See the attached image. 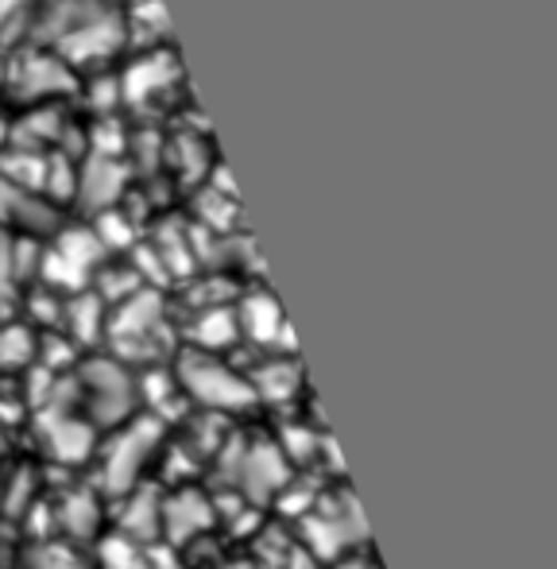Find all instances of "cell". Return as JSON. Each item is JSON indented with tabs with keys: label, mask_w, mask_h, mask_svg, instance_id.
Segmentation results:
<instances>
[{
	"label": "cell",
	"mask_w": 557,
	"mask_h": 569,
	"mask_svg": "<svg viewBox=\"0 0 557 569\" xmlns=\"http://www.w3.org/2000/svg\"><path fill=\"white\" fill-rule=\"evenodd\" d=\"M174 380H179L182 399L205 407L210 415H241L256 407V396L249 388V376L233 365V360L217 357V352H202L182 345L174 357Z\"/></svg>",
	"instance_id": "6da1fadb"
},
{
	"label": "cell",
	"mask_w": 557,
	"mask_h": 569,
	"mask_svg": "<svg viewBox=\"0 0 557 569\" xmlns=\"http://www.w3.org/2000/svg\"><path fill=\"white\" fill-rule=\"evenodd\" d=\"M159 446H163V419L155 415H132L121 427H113V438L101 450V488L109 496H124L129 488H136Z\"/></svg>",
	"instance_id": "7a4b0ae2"
},
{
	"label": "cell",
	"mask_w": 557,
	"mask_h": 569,
	"mask_svg": "<svg viewBox=\"0 0 557 569\" xmlns=\"http://www.w3.org/2000/svg\"><path fill=\"white\" fill-rule=\"evenodd\" d=\"M78 388L85 396V407H90V422L93 427H121L124 419L136 415L140 391L136 380H132L129 365H121L117 357H90L78 372Z\"/></svg>",
	"instance_id": "3957f363"
},
{
	"label": "cell",
	"mask_w": 557,
	"mask_h": 569,
	"mask_svg": "<svg viewBox=\"0 0 557 569\" xmlns=\"http://www.w3.org/2000/svg\"><path fill=\"white\" fill-rule=\"evenodd\" d=\"M0 90L12 93L20 106H51L78 90V70H70L51 47H36V51L28 47L12 62H4Z\"/></svg>",
	"instance_id": "277c9868"
},
{
	"label": "cell",
	"mask_w": 557,
	"mask_h": 569,
	"mask_svg": "<svg viewBox=\"0 0 557 569\" xmlns=\"http://www.w3.org/2000/svg\"><path fill=\"white\" fill-rule=\"evenodd\" d=\"M325 503L330 508H310L302 516V539L322 562H337L341 555L361 550L368 542V527H364L361 503H356V496L348 488Z\"/></svg>",
	"instance_id": "5b68a950"
},
{
	"label": "cell",
	"mask_w": 557,
	"mask_h": 569,
	"mask_svg": "<svg viewBox=\"0 0 557 569\" xmlns=\"http://www.w3.org/2000/svg\"><path fill=\"white\" fill-rule=\"evenodd\" d=\"M233 315L241 326V341H252L264 352H283V357H298V345H294V330L286 322L283 307L272 291L264 287H249L233 299Z\"/></svg>",
	"instance_id": "8992f818"
},
{
	"label": "cell",
	"mask_w": 557,
	"mask_h": 569,
	"mask_svg": "<svg viewBox=\"0 0 557 569\" xmlns=\"http://www.w3.org/2000/svg\"><path fill=\"white\" fill-rule=\"evenodd\" d=\"M291 480H294L291 461H286L272 438H256L252 446H244L241 465H236V488H241L256 508L272 503Z\"/></svg>",
	"instance_id": "52a82bcc"
},
{
	"label": "cell",
	"mask_w": 557,
	"mask_h": 569,
	"mask_svg": "<svg viewBox=\"0 0 557 569\" xmlns=\"http://www.w3.org/2000/svg\"><path fill=\"white\" fill-rule=\"evenodd\" d=\"M121 82V101L124 106H148L155 93L171 90L179 82V54L171 47H155V51L132 59L129 67L117 74Z\"/></svg>",
	"instance_id": "ba28073f"
},
{
	"label": "cell",
	"mask_w": 557,
	"mask_h": 569,
	"mask_svg": "<svg viewBox=\"0 0 557 569\" xmlns=\"http://www.w3.org/2000/svg\"><path fill=\"white\" fill-rule=\"evenodd\" d=\"M124 163L121 159H109V156H90L82 167H78V190H74V202L82 206L85 213H101V210H113L124 194Z\"/></svg>",
	"instance_id": "9c48e42d"
},
{
	"label": "cell",
	"mask_w": 557,
	"mask_h": 569,
	"mask_svg": "<svg viewBox=\"0 0 557 569\" xmlns=\"http://www.w3.org/2000/svg\"><path fill=\"white\" fill-rule=\"evenodd\" d=\"M43 442L47 453L62 465L90 461L98 453V427L90 419H78L74 411H51L43 419Z\"/></svg>",
	"instance_id": "30bf717a"
},
{
	"label": "cell",
	"mask_w": 557,
	"mask_h": 569,
	"mask_svg": "<svg viewBox=\"0 0 557 569\" xmlns=\"http://www.w3.org/2000/svg\"><path fill=\"white\" fill-rule=\"evenodd\" d=\"M213 519H217V511H213L210 496H202L198 488H179L159 508V535H171L174 542H190L210 531Z\"/></svg>",
	"instance_id": "8fae6325"
},
{
	"label": "cell",
	"mask_w": 557,
	"mask_h": 569,
	"mask_svg": "<svg viewBox=\"0 0 557 569\" xmlns=\"http://www.w3.org/2000/svg\"><path fill=\"white\" fill-rule=\"evenodd\" d=\"M182 338H186L190 349L217 352V357H225L233 345H241V326H236L233 302L194 310V315H190V322L182 326Z\"/></svg>",
	"instance_id": "7c38bea8"
},
{
	"label": "cell",
	"mask_w": 557,
	"mask_h": 569,
	"mask_svg": "<svg viewBox=\"0 0 557 569\" xmlns=\"http://www.w3.org/2000/svg\"><path fill=\"white\" fill-rule=\"evenodd\" d=\"M59 221V206H51L43 194H28V190L12 187L8 179H0V226L8 232H39L54 229Z\"/></svg>",
	"instance_id": "4fadbf2b"
},
{
	"label": "cell",
	"mask_w": 557,
	"mask_h": 569,
	"mask_svg": "<svg viewBox=\"0 0 557 569\" xmlns=\"http://www.w3.org/2000/svg\"><path fill=\"white\" fill-rule=\"evenodd\" d=\"M249 388L256 403H291L302 391V368L298 357H283V352H267L256 368H249Z\"/></svg>",
	"instance_id": "5bb4252c"
},
{
	"label": "cell",
	"mask_w": 557,
	"mask_h": 569,
	"mask_svg": "<svg viewBox=\"0 0 557 569\" xmlns=\"http://www.w3.org/2000/svg\"><path fill=\"white\" fill-rule=\"evenodd\" d=\"M105 322H109V307L90 291L74 295H62V318H59V330H67V341L70 345H93L105 338Z\"/></svg>",
	"instance_id": "9a60e30c"
},
{
	"label": "cell",
	"mask_w": 557,
	"mask_h": 569,
	"mask_svg": "<svg viewBox=\"0 0 557 569\" xmlns=\"http://www.w3.org/2000/svg\"><path fill=\"white\" fill-rule=\"evenodd\" d=\"M54 519H59V531L67 535V542L82 547V542H98L101 527V503L93 488H74L54 503Z\"/></svg>",
	"instance_id": "2e32d148"
},
{
	"label": "cell",
	"mask_w": 557,
	"mask_h": 569,
	"mask_svg": "<svg viewBox=\"0 0 557 569\" xmlns=\"http://www.w3.org/2000/svg\"><path fill=\"white\" fill-rule=\"evenodd\" d=\"M159 492L151 485H140L124 492V508H121V535L136 542H151L159 539Z\"/></svg>",
	"instance_id": "e0dca14e"
},
{
	"label": "cell",
	"mask_w": 557,
	"mask_h": 569,
	"mask_svg": "<svg viewBox=\"0 0 557 569\" xmlns=\"http://www.w3.org/2000/svg\"><path fill=\"white\" fill-rule=\"evenodd\" d=\"M23 569H85V558L67 539H36L23 555Z\"/></svg>",
	"instance_id": "ac0fdd59"
},
{
	"label": "cell",
	"mask_w": 557,
	"mask_h": 569,
	"mask_svg": "<svg viewBox=\"0 0 557 569\" xmlns=\"http://www.w3.org/2000/svg\"><path fill=\"white\" fill-rule=\"evenodd\" d=\"M90 229H93V237H98V244L105 248V256L124 252V248L136 244V232H132V218L121 210V206L93 213V218H90Z\"/></svg>",
	"instance_id": "d6986e66"
},
{
	"label": "cell",
	"mask_w": 557,
	"mask_h": 569,
	"mask_svg": "<svg viewBox=\"0 0 557 569\" xmlns=\"http://www.w3.org/2000/svg\"><path fill=\"white\" fill-rule=\"evenodd\" d=\"M98 558L105 569H155L151 558L143 555V542L129 539V535H109V539H98Z\"/></svg>",
	"instance_id": "ffe728a7"
},
{
	"label": "cell",
	"mask_w": 557,
	"mask_h": 569,
	"mask_svg": "<svg viewBox=\"0 0 557 569\" xmlns=\"http://www.w3.org/2000/svg\"><path fill=\"white\" fill-rule=\"evenodd\" d=\"M31 360H36V333H28L16 322L0 326V368L12 372V368H28Z\"/></svg>",
	"instance_id": "44dd1931"
},
{
	"label": "cell",
	"mask_w": 557,
	"mask_h": 569,
	"mask_svg": "<svg viewBox=\"0 0 557 569\" xmlns=\"http://www.w3.org/2000/svg\"><path fill=\"white\" fill-rule=\"evenodd\" d=\"M16 310H20V291H16V283H4V279H0V326L12 322Z\"/></svg>",
	"instance_id": "7402d4cb"
},
{
	"label": "cell",
	"mask_w": 557,
	"mask_h": 569,
	"mask_svg": "<svg viewBox=\"0 0 557 569\" xmlns=\"http://www.w3.org/2000/svg\"><path fill=\"white\" fill-rule=\"evenodd\" d=\"M31 12V0H0V31L12 20H23Z\"/></svg>",
	"instance_id": "603a6c76"
},
{
	"label": "cell",
	"mask_w": 557,
	"mask_h": 569,
	"mask_svg": "<svg viewBox=\"0 0 557 569\" xmlns=\"http://www.w3.org/2000/svg\"><path fill=\"white\" fill-rule=\"evenodd\" d=\"M330 569H379L368 555H341L337 562H330Z\"/></svg>",
	"instance_id": "cb8c5ba5"
},
{
	"label": "cell",
	"mask_w": 557,
	"mask_h": 569,
	"mask_svg": "<svg viewBox=\"0 0 557 569\" xmlns=\"http://www.w3.org/2000/svg\"><path fill=\"white\" fill-rule=\"evenodd\" d=\"M8 128H12V124H8L4 109H0V148H4V143H8Z\"/></svg>",
	"instance_id": "d4e9b609"
},
{
	"label": "cell",
	"mask_w": 557,
	"mask_h": 569,
	"mask_svg": "<svg viewBox=\"0 0 557 569\" xmlns=\"http://www.w3.org/2000/svg\"><path fill=\"white\" fill-rule=\"evenodd\" d=\"M0 78H4V59H0Z\"/></svg>",
	"instance_id": "484cf974"
}]
</instances>
